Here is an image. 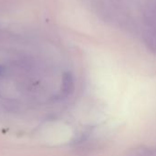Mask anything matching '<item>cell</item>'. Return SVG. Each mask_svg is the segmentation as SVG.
I'll return each instance as SVG.
<instances>
[{"mask_svg":"<svg viewBox=\"0 0 156 156\" xmlns=\"http://www.w3.org/2000/svg\"><path fill=\"white\" fill-rule=\"evenodd\" d=\"M73 85H74V81H73V77L71 75L70 72H66L63 75V81H62V96L66 97L68 96L73 90Z\"/></svg>","mask_w":156,"mask_h":156,"instance_id":"6da1fadb","label":"cell"},{"mask_svg":"<svg viewBox=\"0 0 156 156\" xmlns=\"http://www.w3.org/2000/svg\"><path fill=\"white\" fill-rule=\"evenodd\" d=\"M4 69H4V67L0 65V75L4 72Z\"/></svg>","mask_w":156,"mask_h":156,"instance_id":"7a4b0ae2","label":"cell"}]
</instances>
